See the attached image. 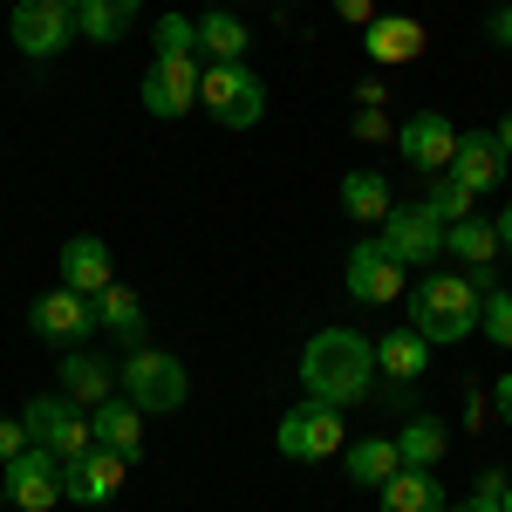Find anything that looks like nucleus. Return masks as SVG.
Segmentation results:
<instances>
[{"label":"nucleus","mask_w":512,"mask_h":512,"mask_svg":"<svg viewBox=\"0 0 512 512\" xmlns=\"http://www.w3.org/2000/svg\"><path fill=\"white\" fill-rule=\"evenodd\" d=\"M376 342L362 335V328H321L308 335V349H301V390L315 396V403H335V410H349L362 396L376 390Z\"/></svg>","instance_id":"obj_1"},{"label":"nucleus","mask_w":512,"mask_h":512,"mask_svg":"<svg viewBox=\"0 0 512 512\" xmlns=\"http://www.w3.org/2000/svg\"><path fill=\"white\" fill-rule=\"evenodd\" d=\"M478 287L465 274H424L417 287H410V328L424 335V342H465V335H478Z\"/></svg>","instance_id":"obj_2"},{"label":"nucleus","mask_w":512,"mask_h":512,"mask_svg":"<svg viewBox=\"0 0 512 512\" xmlns=\"http://www.w3.org/2000/svg\"><path fill=\"white\" fill-rule=\"evenodd\" d=\"M117 390L130 396L144 417H171V410H185L192 376H185V362L171 349H130V362H117Z\"/></svg>","instance_id":"obj_3"},{"label":"nucleus","mask_w":512,"mask_h":512,"mask_svg":"<svg viewBox=\"0 0 512 512\" xmlns=\"http://www.w3.org/2000/svg\"><path fill=\"white\" fill-rule=\"evenodd\" d=\"M198 110L219 123V130H253L267 117V82L253 76L246 62H212L198 82Z\"/></svg>","instance_id":"obj_4"},{"label":"nucleus","mask_w":512,"mask_h":512,"mask_svg":"<svg viewBox=\"0 0 512 512\" xmlns=\"http://www.w3.org/2000/svg\"><path fill=\"white\" fill-rule=\"evenodd\" d=\"M342 437H349L342 410L308 396V403H294V410L280 417L274 444H280V458H294V465H321V458H335V451H342Z\"/></svg>","instance_id":"obj_5"},{"label":"nucleus","mask_w":512,"mask_h":512,"mask_svg":"<svg viewBox=\"0 0 512 512\" xmlns=\"http://www.w3.org/2000/svg\"><path fill=\"white\" fill-rule=\"evenodd\" d=\"M21 424H28V437H35L41 451H55L62 465L82 458V451H96V424H89V410L69 403V396H35V403L21 410Z\"/></svg>","instance_id":"obj_6"},{"label":"nucleus","mask_w":512,"mask_h":512,"mask_svg":"<svg viewBox=\"0 0 512 512\" xmlns=\"http://www.w3.org/2000/svg\"><path fill=\"white\" fill-rule=\"evenodd\" d=\"M7 35H14V48H21L28 62H48V55H62L82 28H76V7H62V0H21V7L7 14Z\"/></svg>","instance_id":"obj_7"},{"label":"nucleus","mask_w":512,"mask_h":512,"mask_svg":"<svg viewBox=\"0 0 512 512\" xmlns=\"http://www.w3.org/2000/svg\"><path fill=\"white\" fill-rule=\"evenodd\" d=\"M198 82H205V69H198L192 55H151V69H144V110L158 123H178L185 110H198Z\"/></svg>","instance_id":"obj_8"},{"label":"nucleus","mask_w":512,"mask_h":512,"mask_svg":"<svg viewBox=\"0 0 512 512\" xmlns=\"http://www.w3.org/2000/svg\"><path fill=\"white\" fill-rule=\"evenodd\" d=\"M0 478H7V506H21V512H55L62 506V458L41 451V444H28L21 458H7Z\"/></svg>","instance_id":"obj_9"},{"label":"nucleus","mask_w":512,"mask_h":512,"mask_svg":"<svg viewBox=\"0 0 512 512\" xmlns=\"http://www.w3.org/2000/svg\"><path fill=\"white\" fill-rule=\"evenodd\" d=\"M376 239L390 246V260H403V267H431V260H444V226H437L424 205H390V219L376 226Z\"/></svg>","instance_id":"obj_10"},{"label":"nucleus","mask_w":512,"mask_h":512,"mask_svg":"<svg viewBox=\"0 0 512 512\" xmlns=\"http://www.w3.org/2000/svg\"><path fill=\"white\" fill-rule=\"evenodd\" d=\"M403 260H390V246L383 239H362V246H349V294L362 301V308H390V301H403Z\"/></svg>","instance_id":"obj_11"},{"label":"nucleus","mask_w":512,"mask_h":512,"mask_svg":"<svg viewBox=\"0 0 512 512\" xmlns=\"http://www.w3.org/2000/svg\"><path fill=\"white\" fill-rule=\"evenodd\" d=\"M28 328L41 342H55V349H82V335L96 328V301L76 294V287H55V294H41L28 308Z\"/></svg>","instance_id":"obj_12"},{"label":"nucleus","mask_w":512,"mask_h":512,"mask_svg":"<svg viewBox=\"0 0 512 512\" xmlns=\"http://www.w3.org/2000/svg\"><path fill=\"white\" fill-rule=\"evenodd\" d=\"M396 151H403V164H410V171L444 178V171H451V151H458V130H451V117H444V110H417V117L396 130Z\"/></svg>","instance_id":"obj_13"},{"label":"nucleus","mask_w":512,"mask_h":512,"mask_svg":"<svg viewBox=\"0 0 512 512\" xmlns=\"http://www.w3.org/2000/svg\"><path fill=\"white\" fill-rule=\"evenodd\" d=\"M123 472H130V458H117V451H82V458H69L62 465V499H76V506H110L123 492Z\"/></svg>","instance_id":"obj_14"},{"label":"nucleus","mask_w":512,"mask_h":512,"mask_svg":"<svg viewBox=\"0 0 512 512\" xmlns=\"http://www.w3.org/2000/svg\"><path fill=\"white\" fill-rule=\"evenodd\" d=\"M506 171H512V158L499 151V137H492V130H458V151H451V178H458L465 192L492 198L499 185H506Z\"/></svg>","instance_id":"obj_15"},{"label":"nucleus","mask_w":512,"mask_h":512,"mask_svg":"<svg viewBox=\"0 0 512 512\" xmlns=\"http://www.w3.org/2000/svg\"><path fill=\"white\" fill-rule=\"evenodd\" d=\"M62 396L69 403H82V410H96V403H110L117 396V362L110 355H96V349H62Z\"/></svg>","instance_id":"obj_16"},{"label":"nucleus","mask_w":512,"mask_h":512,"mask_svg":"<svg viewBox=\"0 0 512 512\" xmlns=\"http://www.w3.org/2000/svg\"><path fill=\"white\" fill-rule=\"evenodd\" d=\"M55 267H62V287H76V294H89V301L117 280V260H110V246H103L96 233H76L69 246H62Z\"/></svg>","instance_id":"obj_17"},{"label":"nucleus","mask_w":512,"mask_h":512,"mask_svg":"<svg viewBox=\"0 0 512 512\" xmlns=\"http://www.w3.org/2000/svg\"><path fill=\"white\" fill-rule=\"evenodd\" d=\"M89 424H96V444H103V451H117V458L137 465V451H144V410H137L123 390L110 396V403H96Z\"/></svg>","instance_id":"obj_18"},{"label":"nucleus","mask_w":512,"mask_h":512,"mask_svg":"<svg viewBox=\"0 0 512 512\" xmlns=\"http://www.w3.org/2000/svg\"><path fill=\"white\" fill-rule=\"evenodd\" d=\"M362 35H369V41H362V48H369V62H383V69L424 55V21H410V14H376Z\"/></svg>","instance_id":"obj_19"},{"label":"nucleus","mask_w":512,"mask_h":512,"mask_svg":"<svg viewBox=\"0 0 512 512\" xmlns=\"http://www.w3.org/2000/svg\"><path fill=\"white\" fill-rule=\"evenodd\" d=\"M396 472H403L396 437H355V444H349V485H362V492H383Z\"/></svg>","instance_id":"obj_20"},{"label":"nucleus","mask_w":512,"mask_h":512,"mask_svg":"<svg viewBox=\"0 0 512 512\" xmlns=\"http://www.w3.org/2000/svg\"><path fill=\"white\" fill-rule=\"evenodd\" d=\"M376 369L396 376V383H417V376L431 369V342H424L417 328H390V335L376 342Z\"/></svg>","instance_id":"obj_21"},{"label":"nucleus","mask_w":512,"mask_h":512,"mask_svg":"<svg viewBox=\"0 0 512 512\" xmlns=\"http://www.w3.org/2000/svg\"><path fill=\"white\" fill-rule=\"evenodd\" d=\"M383 512H451V506H444V485H437V472L403 465V472L383 485Z\"/></svg>","instance_id":"obj_22"},{"label":"nucleus","mask_w":512,"mask_h":512,"mask_svg":"<svg viewBox=\"0 0 512 512\" xmlns=\"http://www.w3.org/2000/svg\"><path fill=\"white\" fill-rule=\"evenodd\" d=\"M246 21H239L233 7H212V14H198V48L212 55V62H246Z\"/></svg>","instance_id":"obj_23"},{"label":"nucleus","mask_w":512,"mask_h":512,"mask_svg":"<svg viewBox=\"0 0 512 512\" xmlns=\"http://www.w3.org/2000/svg\"><path fill=\"white\" fill-rule=\"evenodd\" d=\"M390 178H383V171H349V178H342V212H349V219H369V226H383V219H390Z\"/></svg>","instance_id":"obj_24"},{"label":"nucleus","mask_w":512,"mask_h":512,"mask_svg":"<svg viewBox=\"0 0 512 512\" xmlns=\"http://www.w3.org/2000/svg\"><path fill=\"white\" fill-rule=\"evenodd\" d=\"M137 7H144V0H82V7H76L82 41H123V35H130V21H137Z\"/></svg>","instance_id":"obj_25"},{"label":"nucleus","mask_w":512,"mask_h":512,"mask_svg":"<svg viewBox=\"0 0 512 512\" xmlns=\"http://www.w3.org/2000/svg\"><path fill=\"white\" fill-rule=\"evenodd\" d=\"M444 253L458 260V267H485V260H499V233H492V219H458V226H444Z\"/></svg>","instance_id":"obj_26"},{"label":"nucleus","mask_w":512,"mask_h":512,"mask_svg":"<svg viewBox=\"0 0 512 512\" xmlns=\"http://www.w3.org/2000/svg\"><path fill=\"white\" fill-rule=\"evenodd\" d=\"M96 328H110L117 342H137V335H144V301H137L123 280H110V287L96 294Z\"/></svg>","instance_id":"obj_27"},{"label":"nucleus","mask_w":512,"mask_h":512,"mask_svg":"<svg viewBox=\"0 0 512 512\" xmlns=\"http://www.w3.org/2000/svg\"><path fill=\"white\" fill-rule=\"evenodd\" d=\"M444 444H451V431H444L437 417H410V424H403V437H396V451H403V465H417V472H437V458H444Z\"/></svg>","instance_id":"obj_28"},{"label":"nucleus","mask_w":512,"mask_h":512,"mask_svg":"<svg viewBox=\"0 0 512 512\" xmlns=\"http://www.w3.org/2000/svg\"><path fill=\"white\" fill-rule=\"evenodd\" d=\"M472 198H478V192H465V185L444 171V178L431 185V198H424V212H431L437 226H458V219H472Z\"/></svg>","instance_id":"obj_29"},{"label":"nucleus","mask_w":512,"mask_h":512,"mask_svg":"<svg viewBox=\"0 0 512 512\" xmlns=\"http://www.w3.org/2000/svg\"><path fill=\"white\" fill-rule=\"evenodd\" d=\"M478 335L499 342V349H512V287L485 294V308H478Z\"/></svg>","instance_id":"obj_30"},{"label":"nucleus","mask_w":512,"mask_h":512,"mask_svg":"<svg viewBox=\"0 0 512 512\" xmlns=\"http://www.w3.org/2000/svg\"><path fill=\"white\" fill-rule=\"evenodd\" d=\"M192 48H198V21L164 14V21H158V55H192Z\"/></svg>","instance_id":"obj_31"},{"label":"nucleus","mask_w":512,"mask_h":512,"mask_svg":"<svg viewBox=\"0 0 512 512\" xmlns=\"http://www.w3.org/2000/svg\"><path fill=\"white\" fill-rule=\"evenodd\" d=\"M28 444H35V437H28V424H21V417H0V465H7V458H21Z\"/></svg>","instance_id":"obj_32"},{"label":"nucleus","mask_w":512,"mask_h":512,"mask_svg":"<svg viewBox=\"0 0 512 512\" xmlns=\"http://www.w3.org/2000/svg\"><path fill=\"white\" fill-rule=\"evenodd\" d=\"M355 137H362V144H383V137H396V123L383 117V110H355Z\"/></svg>","instance_id":"obj_33"},{"label":"nucleus","mask_w":512,"mask_h":512,"mask_svg":"<svg viewBox=\"0 0 512 512\" xmlns=\"http://www.w3.org/2000/svg\"><path fill=\"white\" fill-rule=\"evenodd\" d=\"M465 280L478 287V301H485V294H499V260H485V267H465Z\"/></svg>","instance_id":"obj_34"},{"label":"nucleus","mask_w":512,"mask_h":512,"mask_svg":"<svg viewBox=\"0 0 512 512\" xmlns=\"http://www.w3.org/2000/svg\"><path fill=\"white\" fill-rule=\"evenodd\" d=\"M335 14L355 21V28H369V21H376V0H335Z\"/></svg>","instance_id":"obj_35"},{"label":"nucleus","mask_w":512,"mask_h":512,"mask_svg":"<svg viewBox=\"0 0 512 512\" xmlns=\"http://www.w3.org/2000/svg\"><path fill=\"white\" fill-rule=\"evenodd\" d=\"M506 485H512V478L499 472V465H492V472H478V485H472V492H478V499H506Z\"/></svg>","instance_id":"obj_36"},{"label":"nucleus","mask_w":512,"mask_h":512,"mask_svg":"<svg viewBox=\"0 0 512 512\" xmlns=\"http://www.w3.org/2000/svg\"><path fill=\"white\" fill-rule=\"evenodd\" d=\"M383 96H390L383 82H362V89H355V103H362V110H383Z\"/></svg>","instance_id":"obj_37"},{"label":"nucleus","mask_w":512,"mask_h":512,"mask_svg":"<svg viewBox=\"0 0 512 512\" xmlns=\"http://www.w3.org/2000/svg\"><path fill=\"white\" fill-rule=\"evenodd\" d=\"M492 41H506V48H512V0L499 7V14H492Z\"/></svg>","instance_id":"obj_38"},{"label":"nucleus","mask_w":512,"mask_h":512,"mask_svg":"<svg viewBox=\"0 0 512 512\" xmlns=\"http://www.w3.org/2000/svg\"><path fill=\"white\" fill-rule=\"evenodd\" d=\"M492 233H499V253H506V260H512V205H506V212H499V219H492Z\"/></svg>","instance_id":"obj_39"},{"label":"nucleus","mask_w":512,"mask_h":512,"mask_svg":"<svg viewBox=\"0 0 512 512\" xmlns=\"http://www.w3.org/2000/svg\"><path fill=\"white\" fill-rule=\"evenodd\" d=\"M451 512H506V506H499V499H478V492H472L465 506H451Z\"/></svg>","instance_id":"obj_40"},{"label":"nucleus","mask_w":512,"mask_h":512,"mask_svg":"<svg viewBox=\"0 0 512 512\" xmlns=\"http://www.w3.org/2000/svg\"><path fill=\"white\" fill-rule=\"evenodd\" d=\"M499 417H506V424H512V376H506V383H499Z\"/></svg>","instance_id":"obj_41"},{"label":"nucleus","mask_w":512,"mask_h":512,"mask_svg":"<svg viewBox=\"0 0 512 512\" xmlns=\"http://www.w3.org/2000/svg\"><path fill=\"white\" fill-rule=\"evenodd\" d=\"M492 137H499V151H506V158H512V117L499 123V130H492Z\"/></svg>","instance_id":"obj_42"},{"label":"nucleus","mask_w":512,"mask_h":512,"mask_svg":"<svg viewBox=\"0 0 512 512\" xmlns=\"http://www.w3.org/2000/svg\"><path fill=\"white\" fill-rule=\"evenodd\" d=\"M0 512H7V478H0Z\"/></svg>","instance_id":"obj_43"},{"label":"nucleus","mask_w":512,"mask_h":512,"mask_svg":"<svg viewBox=\"0 0 512 512\" xmlns=\"http://www.w3.org/2000/svg\"><path fill=\"white\" fill-rule=\"evenodd\" d=\"M499 506H506V512H512V485H506V499H499Z\"/></svg>","instance_id":"obj_44"},{"label":"nucleus","mask_w":512,"mask_h":512,"mask_svg":"<svg viewBox=\"0 0 512 512\" xmlns=\"http://www.w3.org/2000/svg\"><path fill=\"white\" fill-rule=\"evenodd\" d=\"M62 7H82V0H62Z\"/></svg>","instance_id":"obj_45"}]
</instances>
